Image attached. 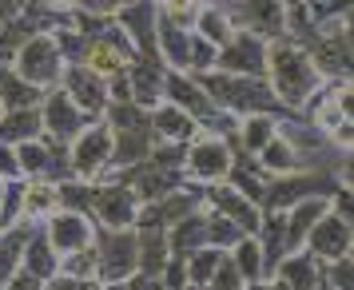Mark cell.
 I'll list each match as a JSON object with an SVG mask.
<instances>
[{
    "label": "cell",
    "instance_id": "1",
    "mask_svg": "<svg viewBox=\"0 0 354 290\" xmlns=\"http://www.w3.org/2000/svg\"><path fill=\"white\" fill-rule=\"evenodd\" d=\"M271 72H274V92L287 104H303L315 92V84H319V68L310 64L299 48H290V44L271 52Z\"/></svg>",
    "mask_w": 354,
    "mask_h": 290
},
{
    "label": "cell",
    "instance_id": "2",
    "mask_svg": "<svg viewBox=\"0 0 354 290\" xmlns=\"http://www.w3.org/2000/svg\"><path fill=\"white\" fill-rule=\"evenodd\" d=\"M96 267L104 278H112V282H124L136 267H140V246H136V235L128 231H108L104 235V246L96 251Z\"/></svg>",
    "mask_w": 354,
    "mask_h": 290
},
{
    "label": "cell",
    "instance_id": "3",
    "mask_svg": "<svg viewBox=\"0 0 354 290\" xmlns=\"http://www.w3.org/2000/svg\"><path fill=\"white\" fill-rule=\"evenodd\" d=\"M17 72H20V80L32 84V88L52 84L56 76H60V48L52 44L48 36H36V40H28V44H20Z\"/></svg>",
    "mask_w": 354,
    "mask_h": 290
},
{
    "label": "cell",
    "instance_id": "4",
    "mask_svg": "<svg viewBox=\"0 0 354 290\" xmlns=\"http://www.w3.org/2000/svg\"><path fill=\"white\" fill-rule=\"evenodd\" d=\"M112 131L108 128H92V131H80V139L72 147V167L80 171V175H96L104 163L112 160Z\"/></svg>",
    "mask_w": 354,
    "mask_h": 290
},
{
    "label": "cell",
    "instance_id": "5",
    "mask_svg": "<svg viewBox=\"0 0 354 290\" xmlns=\"http://www.w3.org/2000/svg\"><path fill=\"white\" fill-rule=\"evenodd\" d=\"M207 92L215 99H223L231 108H274L271 92L255 80H231V76H219V80H207Z\"/></svg>",
    "mask_w": 354,
    "mask_h": 290
},
{
    "label": "cell",
    "instance_id": "6",
    "mask_svg": "<svg viewBox=\"0 0 354 290\" xmlns=\"http://www.w3.org/2000/svg\"><path fill=\"white\" fill-rule=\"evenodd\" d=\"M223 56H219V68H227V72H263L267 68V48H263V40L259 36H247V32H239V36H231L223 44Z\"/></svg>",
    "mask_w": 354,
    "mask_h": 290
},
{
    "label": "cell",
    "instance_id": "7",
    "mask_svg": "<svg viewBox=\"0 0 354 290\" xmlns=\"http://www.w3.org/2000/svg\"><path fill=\"white\" fill-rule=\"evenodd\" d=\"M310 255L322 258H342L351 255V223L346 219H319L310 226Z\"/></svg>",
    "mask_w": 354,
    "mask_h": 290
},
{
    "label": "cell",
    "instance_id": "8",
    "mask_svg": "<svg viewBox=\"0 0 354 290\" xmlns=\"http://www.w3.org/2000/svg\"><path fill=\"white\" fill-rule=\"evenodd\" d=\"M187 171L195 179H223L231 171V155H227V147L219 139H199V144L187 151Z\"/></svg>",
    "mask_w": 354,
    "mask_h": 290
},
{
    "label": "cell",
    "instance_id": "9",
    "mask_svg": "<svg viewBox=\"0 0 354 290\" xmlns=\"http://www.w3.org/2000/svg\"><path fill=\"white\" fill-rule=\"evenodd\" d=\"M92 242V226L84 223L76 211H64V215H56L48 226V246L52 251H60V255H72V251H80Z\"/></svg>",
    "mask_w": 354,
    "mask_h": 290
},
{
    "label": "cell",
    "instance_id": "10",
    "mask_svg": "<svg viewBox=\"0 0 354 290\" xmlns=\"http://www.w3.org/2000/svg\"><path fill=\"white\" fill-rule=\"evenodd\" d=\"M92 203L100 207V215H104L108 226H128V223H136V215H140L136 195L120 191V187H112V191H92Z\"/></svg>",
    "mask_w": 354,
    "mask_h": 290
},
{
    "label": "cell",
    "instance_id": "11",
    "mask_svg": "<svg viewBox=\"0 0 354 290\" xmlns=\"http://www.w3.org/2000/svg\"><path fill=\"white\" fill-rule=\"evenodd\" d=\"M68 92H72L68 99L80 104V108H88V112H100L104 99H108V92H104V76L88 72V68H72V72H68Z\"/></svg>",
    "mask_w": 354,
    "mask_h": 290
},
{
    "label": "cell",
    "instance_id": "12",
    "mask_svg": "<svg viewBox=\"0 0 354 290\" xmlns=\"http://www.w3.org/2000/svg\"><path fill=\"white\" fill-rule=\"evenodd\" d=\"M211 203H215V211H223V219H231L243 235H247V231H259V211L251 207L239 191H231V187H215V191H211Z\"/></svg>",
    "mask_w": 354,
    "mask_h": 290
},
{
    "label": "cell",
    "instance_id": "13",
    "mask_svg": "<svg viewBox=\"0 0 354 290\" xmlns=\"http://www.w3.org/2000/svg\"><path fill=\"white\" fill-rule=\"evenodd\" d=\"M315 68H322V72H342V76L351 72V36H346V28L342 32L335 28L315 48Z\"/></svg>",
    "mask_w": 354,
    "mask_h": 290
},
{
    "label": "cell",
    "instance_id": "14",
    "mask_svg": "<svg viewBox=\"0 0 354 290\" xmlns=\"http://www.w3.org/2000/svg\"><path fill=\"white\" fill-rule=\"evenodd\" d=\"M120 24L128 28L131 36H136V44L144 52H151V32H156V8L147 4V0H140V4H128L124 12H120Z\"/></svg>",
    "mask_w": 354,
    "mask_h": 290
},
{
    "label": "cell",
    "instance_id": "15",
    "mask_svg": "<svg viewBox=\"0 0 354 290\" xmlns=\"http://www.w3.org/2000/svg\"><path fill=\"white\" fill-rule=\"evenodd\" d=\"M44 119H48V128L56 131V139H72V135L84 128L80 112L72 108V99L68 96H52L48 108H44Z\"/></svg>",
    "mask_w": 354,
    "mask_h": 290
},
{
    "label": "cell",
    "instance_id": "16",
    "mask_svg": "<svg viewBox=\"0 0 354 290\" xmlns=\"http://www.w3.org/2000/svg\"><path fill=\"white\" fill-rule=\"evenodd\" d=\"M243 20L255 32H279L283 28V4L279 0H243Z\"/></svg>",
    "mask_w": 354,
    "mask_h": 290
},
{
    "label": "cell",
    "instance_id": "17",
    "mask_svg": "<svg viewBox=\"0 0 354 290\" xmlns=\"http://www.w3.org/2000/svg\"><path fill=\"white\" fill-rule=\"evenodd\" d=\"M322 211H326L322 199H303V203L295 207V215L287 219V242H290V246H299V242H303V235L322 219Z\"/></svg>",
    "mask_w": 354,
    "mask_h": 290
},
{
    "label": "cell",
    "instance_id": "18",
    "mask_svg": "<svg viewBox=\"0 0 354 290\" xmlns=\"http://www.w3.org/2000/svg\"><path fill=\"white\" fill-rule=\"evenodd\" d=\"M167 92L176 96V108H183V112H192V115H211L207 96H203V92H199L192 80H183V76H171V80H167Z\"/></svg>",
    "mask_w": 354,
    "mask_h": 290
},
{
    "label": "cell",
    "instance_id": "19",
    "mask_svg": "<svg viewBox=\"0 0 354 290\" xmlns=\"http://www.w3.org/2000/svg\"><path fill=\"white\" fill-rule=\"evenodd\" d=\"M24 242H28V226H12L4 239H0V287L17 274V258L24 251Z\"/></svg>",
    "mask_w": 354,
    "mask_h": 290
},
{
    "label": "cell",
    "instance_id": "20",
    "mask_svg": "<svg viewBox=\"0 0 354 290\" xmlns=\"http://www.w3.org/2000/svg\"><path fill=\"white\" fill-rule=\"evenodd\" d=\"M279 278H283V287H290V290H315V262H310V255L287 258V262L279 267Z\"/></svg>",
    "mask_w": 354,
    "mask_h": 290
},
{
    "label": "cell",
    "instance_id": "21",
    "mask_svg": "<svg viewBox=\"0 0 354 290\" xmlns=\"http://www.w3.org/2000/svg\"><path fill=\"white\" fill-rule=\"evenodd\" d=\"M151 124H156L163 135H171V139H187V135L195 131L192 115L183 112V108H176V104H171V108H160V112L151 115Z\"/></svg>",
    "mask_w": 354,
    "mask_h": 290
},
{
    "label": "cell",
    "instance_id": "22",
    "mask_svg": "<svg viewBox=\"0 0 354 290\" xmlns=\"http://www.w3.org/2000/svg\"><path fill=\"white\" fill-rule=\"evenodd\" d=\"M36 131H40V115L20 108L17 115H8V119L0 124V139H20V144H24V139H36Z\"/></svg>",
    "mask_w": 354,
    "mask_h": 290
},
{
    "label": "cell",
    "instance_id": "23",
    "mask_svg": "<svg viewBox=\"0 0 354 290\" xmlns=\"http://www.w3.org/2000/svg\"><path fill=\"white\" fill-rule=\"evenodd\" d=\"M163 52H167V60H171L176 68L192 64V36H183L171 20L163 24Z\"/></svg>",
    "mask_w": 354,
    "mask_h": 290
},
{
    "label": "cell",
    "instance_id": "24",
    "mask_svg": "<svg viewBox=\"0 0 354 290\" xmlns=\"http://www.w3.org/2000/svg\"><path fill=\"white\" fill-rule=\"evenodd\" d=\"M203 239H207V223H203V219H187V223L176 226V235H171V251L187 258Z\"/></svg>",
    "mask_w": 354,
    "mask_h": 290
},
{
    "label": "cell",
    "instance_id": "25",
    "mask_svg": "<svg viewBox=\"0 0 354 290\" xmlns=\"http://www.w3.org/2000/svg\"><path fill=\"white\" fill-rule=\"evenodd\" d=\"M231 262H235V271H239L243 278H259V274H263V251L247 239L235 242V258H231Z\"/></svg>",
    "mask_w": 354,
    "mask_h": 290
},
{
    "label": "cell",
    "instance_id": "26",
    "mask_svg": "<svg viewBox=\"0 0 354 290\" xmlns=\"http://www.w3.org/2000/svg\"><path fill=\"white\" fill-rule=\"evenodd\" d=\"M88 68H92L96 76H112V72H120V68H124L120 48H115V44H92V48H88Z\"/></svg>",
    "mask_w": 354,
    "mask_h": 290
},
{
    "label": "cell",
    "instance_id": "27",
    "mask_svg": "<svg viewBox=\"0 0 354 290\" xmlns=\"http://www.w3.org/2000/svg\"><path fill=\"white\" fill-rule=\"evenodd\" d=\"M192 267H187V278H192L195 287H207L211 282V274H215V267H219V251H192Z\"/></svg>",
    "mask_w": 354,
    "mask_h": 290
},
{
    "label": "cell",
    "instance_id": "28",
    "mask_svg": "<svg viewBox=\"0 0 354 290\" xmlns=\"http://www.w3.org/2000/svg\"><path fill=\"white\" fill-rule=\"evenodd\" d=\"M28 274H36V278L56 274V258H52L48 239H32V242H28Z\"/></svg>",
    "mask_w": 354,
    "mask_h": 290
},
{
    "label": "cell",
    "instance_id": "29",
    "mask_svg": "<svg viewBox=\"0 0 354 290\" xmlns=\"http://www.w3.org/2000/svg\"><path fill=\"white\" fill-rule=\"evenodd\" d=\"M20 199H24V215H44V211L56 207V191H52L48 183H32V187H24Z\"/></svg>",
    "mask_w": 354,
    "mask_h": 290
},
{
    "label": "cell",
    "instance_id": "30",
    "mask_svg": "<svg viewBox=\"0 0 354 290\" xmlns=\"http://www.w3.org/2000/svg\"><path fill=\"white\" fill-rule=\"evenodd\" d=\"M259 151H263V163H267L271 171H290V167H295V151H290V144L274 139V135L259 147Z\"/></svg>",
    "mask_w": 354,
    "mask_h": 290
},
{
    "label": "cell",
    "instance_id": "31",
    "mask_svg": "<svg viewBox=\"0 0 354 290\" xmlns=\"http://www.w3.org/2000/svg\"><path fill=\"white\" fill-rule=\"evenodd\" d=\"M156 92H160V72H156L151 64H140V68H136V88H131V99H136V104H151Z\"/></svg>",
    "mask_w": 354,
    "mask_h": 290
},
{
    "label": "cell",
    "instance_id": "32",
    "mask_svg": "<svg viewBox=\"0 0 354 290\" xmlns=\"http://www.w3.org/2000/svg\"><path fill=\"white\" fill-rule=\"evenodd\" d=\"M199 40H207V44H227V40H231V28H227V20L223 17H215V12H203V17H199Z\"/></svg>",
    "mask_w": 354,
    "mask_h": 290
},
{
    "label": "cell",
    "instance_id": "33",
    "mask_svg": "<svg viewBox=\"0 0 354 290\" xmlns=\"http://www.w3.org/2000/svg\"><path fill=\"white\" fill-rule=\"evenodd\" d=\"M274 135L271 119H263V115H255V119H247V128H243V144H247V151H259V147L267 144Z\"/></svg>",
    "mask_w": 354,
    "mask_h": 290
},
{
    "label": "cell",
    "instance_id": "34",
    "mask_svg": "<svg viewBox=\"0 0 354 290\" xmlns=\"http://www.w3.org/2000/svg\"><path fill=\"white\" fill-rule=\"evenodd\" d=\"M17 163L24 167V171H44V167H48V151H44L40 144H32V139H24V144H20Z\"/></svg>",
    "mask_w": 354,
    "mask_h": 290
},
{
    "label": "cell",
    "instance_id": "35",
    "mask_svg": "<svg viewBox=\"0 0 354 290\" xmlns=\"http://www.w3.org/2000/svg\"><path fill=\"white\" fill-rule=\"evenodd\" d=\"M239 278L243 274L235 271V262L231 258H219V267H215V274H211V290H239Z\"/></svg>",
    "mask_w": 354,
    "mask_h": 290
},
{
    "label": "cell",
    "instance_id": "36",
    "mask_svg": "<svg viewBox=\"0 0 354 290\" xmlns=\"http://www.w3.org/2000/svg\"><path fill=\"white\" fill-rule=\"evenodd\" d=\"M96 271V251L92 246H80V251H72L64 262V274H76V278H84V274Z\"/></svg>",
    "mask_w": 354,
    "mask_h": 290
},
{
    "label": "cell",
    "instance_id": "37",
    "mask_svg": "<svg viewBox=\"0 0 354 290\" xmlns=\"http://www.w3.org/2000/svg\"><path fill=\"white\" fill-rule=\"evenodd\" d=\"M207 239H215V242H239V239H243V231L231 223V219L215 215V219H207Z\"/></svg>",
    "mask_w": 354,
    "mask_h": 290
},
{
    "label": "cell",
    "instance_id": "38",
    "mask_svg": "<svg viewBox=\"0 0 354 290\" xmlns=\"http://www.w3.org/2000/svg\"><path fill=\"white\" fill-rule=\"evenodd\" d=\"M56 203H64L68 211H80V207L92 203V191H88V187H76V183H68V187L56 191Z\"/></svg>",
    "mask_w": 354,
    "mask_h": 290
},
{
    "label": "cell",
    "instance_id": "39",
    "mask_svg": "<svg viewBox=\"0 0 354 290\" xmlns=\"http://www.w3.org/2000/svg\"><path fill=\"white\" fill-rule=\"evenodd\" d=\"M4 99H8L12 108H24V104H32V99H36V92H32V84H24V88H20L17 80H4Z\"/></svg>",
    "mask_w": 354,
    "mask_h": 290
},
{
    "label": "cell",
    "instance_id": "40",
    "mask_svg": "<svg viewBox=\"0 0 354 290\" xmlns=\"http://www.w3.org/2000/svg\"><path fill=\"white\" fill-rule=\"evenodd\" d=\"M335 267H330V278H335V290H351V255L342 258H330Z\"/></svg>",
    "mask_w": 354,
    "mask_h": 290
},
{
    "label": "cell",
    "instance_id": "41",
    "mask_svg": "<svg viewBox=\"0 0 354 290\" xmlns=\"http://www.w3.org/2000/svg\"><path fill=\"white\" fill-rule=\"evenodd\" d=\"M52 290H96V282H88V278H76V274H64V278H56Z\"/></svg>",
    "mask_w": 354,
    "mask_h": 290
},
{
    "label": "cell",
    "instance_id": "42",
    "mask_svg": "<svg viewBox=\"0 0 354 290\" xmlns=\"http://www.w3.org/2000/svg\"><path fill=\"white\" fill-rule=\"evenodd\" d=\"M192 4H195V0H167V12H171V20H187L195 12Z\"/></svg>",
    "mask_w": 354,
    "mask_h": 290
},
{
    "label": "cell",
    "instance_id": "43",
    "mask_svg": "<svg viewBox=\"0 0 354 290\" xmlns=\"http://www.w3.org/2000/svg\"><path fill=\"white\" fill-rule=\"evenodd\" d=\"M8 290H40L36 287V274H12V278H8Z\"/></svg>",
    "mask_w": 354,
    "mask_h": 290
},
{
    "label": "cell",
    "instance_id": "44",
    "mask_svg": "<svg viewBox=\"0 0 354 290\" xmlns=\"http://www.w3.org/2000/svg\"><path fill=\"white\" fill-rule=\"evenodd\" d=\"M17 171H20L17 155H12L8 147H0V175H17Z\"/></svg>",
    "mask_w": 354,
    "mask_h": 290
},
{
    "label": "cell",
    "instance_id": "45",
    "mask_svg": "<svg viewBox=\"0 0 354 290\" xmlns=\"http://www.w3.org/2000/svg\"><path fill=\"white\" fill-rule=\"evenodd\" d=\"M335 211H338V219H346V223H351V195H346V191L335 199Z\"/></svg>",
    "mask_w": 354,
    "mask_h": 290
},
{
    "label": "cell",
    "instance_id": "46",
    "mask_svg": "<svg viewBox=\"0 0 354 290\" xmlns=\"http://www.w3.org/2000/svg\"><path fill=\"white\" fill-rule=\"evenodd\" d=\"M96 12H108V8H120V4H128V0H88Z\"/></svg>",
    "mask_w": 354,
    "mask_h": 290
},
{
    "label": "cell",
    "instance_id": "47",
    "mask_svg": "<svg viewBox=\"0 0 354 290\" xmlns=\"http://www.w3.org/2000/svg\"><path fill=\"white\" fill-rule=\"evenodd\" d=\"M131 290H167V287H160V282H151V274H147V278H140V282H136Z\"/></svg>",
    "mask_w": 354,
    "mask_h": 290
},
{
    "label": "cell",
    "instance_id": "48",
    "mask_svg": "<svg viewBox=\"0 0 354 290\" xmlns=\"http://www.w3.org/2000/svg\"><path fill=\"white\" fill-rule=\"evenodd\" d=\"M4 17H12V0H0V20Z\"/></svg>",
    "mask_w": 354,
    "mask_h": 290
},
{
    "label": "cell",
    "instance_id": "49",
    "mask_svg": "<svg viewBox=\"0 0 354 290\" xmlns=\"http://www.w3.org/2000/svg\"><path fill=\"white\" fill-rule=\"evenodd\" d=\"M48 4H56V8H68V4H76V0H48Z\"/></svg>",
    "mask_w": 354,
    "mask_h": 290
},
{
    "label": "cell",
    "instance_id": "50",
    "mask_svg": "<svg viewBox=\"0 0 354 290\" xmlns=\"http://www.w3.org/2000/svg\"><path fill=\"white\" fill-rule=\"evenodd\" d=\"M104 290H128V287H124V282H112V287H104Z\"/></svg>",
    "mask_w": 354,
    "mask_h": 290
},
{
    "label": "cell",
    "instance_id": "51",
    "mask_svg": "<svg viewBox=\"0 0 354 290\" xmlns=\"http://www.w3.org/2000/svg\"><path fill=\"white\" fill-rule=\"evenodd\" d=\"M274 290H290V287H283V282H279V287H274Z\"/></svg>",
    "mask_w": 354,
    "mask_h": 290
},
{
    "label": "cell",
    "instance_id": "52",
    "mask_svg": "<svg viewBox=\"0 0 354 290\" xmlns=\"http://www.w3.org/2000/svg\"><path fill=\"white\" fill-rule=\"evenodd\" d=\"M0 203H4V187H0Z\"/></svg>",
    "mask_w": 354,
    "mask_h": 290
},
{
    "label": "cell",
    "instance_id": "53",
    "mask_svg": "<svg viewBox=\"0 0 354 290\" xmlns=\"http://www.w3.org/2000/svg\"><path fill=\"white\" fill-rule=\"evenodd\" d=\"M322 290H335V287H322Z\"/></svg>",
    "mask_w": 354,
    "mask_h": 290
},
{
    "label": "cell",
    "instance_id": "54",
    "mask_svg": "<svg viewBox=\"0 0 354 290\" xmlns=\"http://www.w3.org/2000/svg\"><path fill=\"white\" fill-rule=\"evenodd\" d=\"M251 290H263V287H251Z\"/></svg>",
    "mask_w": 354,
    "mask_h": 290
},
{
    "label": "cell",
    "instance_id": "55",
    "mask_svg": "<svg viewBox=\"0 0 354 290\" xmlns=\"http://www.w3.org/2000/svg\"><path fill=\"white\" fill-rule=\"evenodd\" d=\"M195 290H203V287H195Z\"/></svg>",
    "mask_w": 354,
    "mask_h": 290
}]
</instances>
